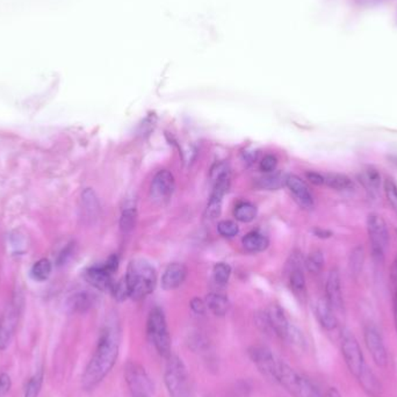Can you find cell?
Returning a JSON list of instances; mask_svg holds the SVG:
<instances>
[{
	"label": "cell",
	"instance_id": "cell-47",
	"mask_svg": "<svg viewBox=\"0 0 397 397\" xmlns=\"http://www.w3.org/2000/svg\"><path fill=\"white\" fill-rule=\"evenodd\" d=\"M326 397H341V394H339V391H338V390L336 389V388H330V389L328 390V393H326Z\"/></svg>",
	"mask_w": 397,
	"mask_h": 397
},
{
	"label": "cell",
	"instance_id": "cell-35",
	"mask_svg": "<svg viewBox=\"0 0 397 397\" xmlns=\"http://www.w3.org/2000/svg\"><path fill=\"white\" fill-rule=\"evenodd\" d=\"M362 264H364V248L362 246H357L352 251L350 258V271L353 276H358L362 272Z\"/></svg>",
	"mask_w": 397,
	"mask_h": 397
},
{
	"label": "cell",
	"instance_id": "cell-43",
	"mask_svg": "<svg viewBox=\"0 0 397 397\" xmlns=\"http://www.w3.org/2000/svg\"><path fill=\"white\" fill-rule=\"evenodd\" d=\"M12 380L11 376L3 373L0 374V397L4 396L11 390Z\"/></svg>",
	"mask_w": 397,
	"mask_h": 397
},
{
	"label": "cell",
	"instance_id": "cell-7",
	"mask_svg": "<svg viewBox=\"0 0 397 397\" xmlns=\"http://www.w3.org/2000/svg\"><path fill=\"white\" fill-rule=\"evenodd\" d=\"M22 295L15 294L11 305L5 310L4 315L0 321V350L4 351L10 346L12 338L15 336V330L18 326L19 319L22 315Z\"/></svg>",
	"mask_w": 397,
	"mask_h": 397
},
{
	"label": "cell",
	"instance_id": "cell-26",
	"mask_svg": "<svg viewBox=\"0 0 397 397\" xmlns=\"http://www.w3.org/2000/svg\"><path fill=\"white\" fill-rule=\"evenodd\" d=\"M287 176L281 172L267 174L265 177L260 178L258 180V187L264 188L267 191H277L279 188L286 185Z\"/></svg>",
	"mask_w": 397,
	"mask_h": 397
},
{
	"label": "cell",
	"instance_id": "cell-39",
	"mask_svg": "<svg viewBox=\"0 0 397 397\" xmlns=\"http://www.w3.org/2000/svg\"><path fill=\"white\" fill-rule=\"evenodd\" d=\"M188 346L192 351L198 353V352H205L207 348H210V343L207 341L206 337H203V335L196 334L189 338Z\"/></svg>",
	"mask_w": 397,
	"mask_h": 397
},
{
	"label": "cell",
	"instance_id": "cell-13",
	"mask_svg": "<svg viewBox=\"0 0 397 397\" xmlns=\"http://www.w3.org/2000/svg\"><path fill=\"white\" fill-rule=\"evenodd\" d=\"M326 302L336 314L344 312V300L341 292V276L338 270H331L326 285Z\"/></svg>",
	"mask_w": 397,
	"mask_h": 397
},
{
	"label": "cell",
	"instance_id": "cell-29",
	"mask_svg": "<svg viewBox=\"0 0 397 397\" xmlns=\"http://www.w3.org/2000/svg\"><path fill=\"white\" fill-rule=\"evenodd\" d=\"M235 217L236 220L243 223H248L255 220L257 217V208L255 205L250 203H242L235 208Z\"/></svg>",
	"mask_w": 397,
	"mask_h": 397
},
{
	"label": "cell",
	"instance_id": "cell-16",
	"mask_svg": "<svg viewBox=\"0 0 397 397\" xmlns=\"http://www.w3.org/2000/svg\"><path fill=\"white\" fill-rule=\"evenodd\" d=\"M186 276H187V267H185L184 264L172 262L167 267V270L164 271L163 277H162V287L165 291L177 289L184 284Z\"/></svg>",
	"mask_w": 397,
	"mask_h": 397
},
{
	"label": "cell",
	"instance_id": "cell-31",
	"mask_svg": "<svg viewBox=\"0 0 397 397\" xmlns=\"http://www.w3.org/2000/svg\"><path fill=\"white\" fill-rule=\"evenodd\" d=\"M43 372L39 371L35 375H33L26 386L25 395L24 397H39L40 391L42 388Z\"/></svg>",
	"mask_w": 397,
	"mask_h": 397
},
{
	"label": "cell",
	"instance_id": "cell-12",
	"mask_svg": "<svg viewBox=\"0 0 397 397\" xmlns=\"http://www.w3.org/2000/svg\"><path fill=\"white\" fill-rule=\"evenodd\" d=\"M176 188V180L170 171L162 170L153 177L150 194L153 201L164 203L170 198Z\"/></svg>",
	"mask_w": 397,
	"mask_h": 397
},
{
	"label": "cell",
	"instance_id": "cell-18",
	"mask_svg": "<svg viewBox=\"0 0 397 397\" xmlns=\"http://www.w3.org/2000/svg\"><path fill=\"white\" fill-rule=\"evenodd\" d=\"M83 217L89 223H94L100 214V203L96 192L92 188H86L82 193Z\"/></svg>",
	"mask_w": 397,
	"mask_h": 397
},
{
	"label": "cell",
	"instance_id": "cell-37",
	"mask_svg": "<svg viewBox=\"0 0 397 397\" xmlns=\"http://www.w3.org/2000/svg\"><path fill=\"white\" fill-rule=\"evenodd\" d=\"M383 188H385V193H386L387 200L389 201L390 205L393 207L394 210L397 212V184L393 179L387 178L385 183H383Z\"/></svg>",
	"mask_w": 397,
	"mask_h": 397
},
{
	"label": "cell",
	"instance_id": "cell-14",
	"mask_svg": "<svg viewBox=\"0 0 397 397\" xmlns=\"http://www.w3.org/2000/svg\"><path fill=\"white\" fill-rule=\"evenodd\" d=\"M365 341L374 362L380 367L387 365V350L383 343L382 336L374 326H369L365 330Z\"/></svg>",
	"mask_w": 397,
	"mask_h": 397
},
{
	"label": "cell",
	"instance_id": "cell-24",
	"mask_svg": "<svg viewBox=\"0 0 397 397\" xmlns=\"http://www.w3.org/2000/svg\"><path fill=\"white\" fill-rule=\"evenodd\" d=\"M93 305H94V296L90 293H86V292L77 293L69 301V307L72 312H87L92 308Z\"/></svg>",
	"mask_w": 397,
	"mask_h": 397
},
{
	"label": "cell",
	"instance_id": "cell-27",
	"mask_svg": "<svg viewBox=\"0 0 397 397\" xmlns=\"http://www.w3.org/2000/svg\"><path fill=\"white\" fill-rule=\"evenodd\" d=\"M359 381L362 383L364 389L372 395V396H379L380 391H381V385L376 379L375 375L369 371V367L364 371L362 375L358 378Z\"/></svg>",
	"mask_w": 397,
	"mask_h": 397
},
{
	"label": "cell",
	"instance_id": "cell-30",
	"mask_svg": "<svg viewBox=\"0 0 397 397\" xmlns=\"http://www.w3.org/2000/svg\"><path fill=\"white\" fill-rule=\"evenodd\" d=\"M136 224V210L135 208H126L122 212L120 219L121 231L124 234H129L135 228Z\"/></svg>",
	"mask_w": 397,
	"mask_h": 397
},
{
	"label": "cell",
	"instance_id": "cell-44",
	"mask_svg": "<svg viewBox=\"0 0 397 397\" xmlns=\"http://www.w3.org/2000/svg\"><path fill=\"white\" fill-rule=\"evenodd\" d=\"M191 308L196 315H203L206 312V302L203 301L201 298H194L191 301Z\"/></svg>",
	"mask_w": 397,
	"mask_h": 397
},
{
	"label": "cell",
	"instance_id": "cell-9",
	"mask_svg": "<svg viewBox=\"0 0 397 397\" xmlns=\"http://www.w3.org/2000/svg\"><path fill=\"white\" fill-rule=\"evenodd\" d=\"M367 230L373 255L374 258L380 260L383 258L389 242V233L386 221L378 214H371L367 219Z\"/></svg>",
	"mask_w": 397,
	"mask_h": 397
},
{
	"label": "cell",
	"instance_id": "cell-25",
	"mask_svg": "<svg viewBox=\"0 0 397 397\" xmlns=\"http://www.w3.org/2000/svg\"><path fill=\"white\" fill-rule=\"evenodd\" d=\"M270 242L264 235L251 233L243 238V246L250 252H262L269 248Z\"/></svg>",
	"mask_w": 397,
	"mask_h": 397
},
{
	"label": "cell",
	"instance_id": "cell-33",
	"mask_svg": "<svg viewBox=\"0 0 397 397\" xmlns=\"http://www.w3.org/2000/svg\"><path fill=\"white\" fill-rule=\"evenodd\" d=\"M305 267L308 269L309 272L317 274L323 270L324 267V257L321 251H314L308 255V258L305 260Z\"/></svg>",
	"mask_w": 397,
	"mask_h": 397
},
{
	"label": "cell",
	"instance_id": "cell-36",
	"mask_svg": "<svg viewBox=\"0 0 397 397\" xmlns=\"http://www.w3.org/2000/svg\"><path fill=\"white\" fill-rule=\"evenodd\" d=\"M217 231L222 237L233 238L239 233V228L233 221H221L217 224Z\"/></svg>",
	"mask_w": 397,
	"mask_h": 397
},
{
	"label": "cell",
	"instance_id": "cell-38",
	"mask_svg": "<svg viewBox=\"0 0 397 397\" xmlns=\"http://www.w3.org/2000/svg\"><path fill=\"white\" fill-rule=\"evenodd\" d=\"M112 293H113L114 298H117L119 302L124 301L128 298H130V292H129L126 278H122L119 282L114 284Z\"/></svg>",
	"mask_w": 397,
	"mask_h": 397
},
{
	"label": "cell",
	"instance_id": "cell-17",
	"mask_svg": "<svg viewBox=\"0 0 397 397\" xmlns=\"http://www.w3.org/2000/svg\"><path fill=\"white\" fill-rule=\"evenodd\" d=\"M85 279L91 286L101 292H112L114 282L112 273L105 267H90L85 272Z\"/></svg>",
	"mask_w": 397,
	"mask_h": 397
},
{
	"label": "cell",
	"instance_id": "cell-48",
	"mask_svg": "<svg viewBox=\"0 0 397 397\" xmlns=\"http://www.w3.org/2000/svg\"><path fill=\"white\" fill-rule=\"evenodd\" d=\"M394 314H395V326H396L397 331V292L396 296H395V307H394Z\"/></svg>",
	"mask_w": 397,
	"mask_h": 397
},
{
	"label": "cell",
	"instance_id": "cell-46",
	"mask_svg": "<svg viewBox=\"0 0 397 397\" xmlns=\"http://www.w3.org/2000/svg\"><path fill=\"white\" fill-rule=\"evenodd\" d=\"M305 176L312 184L323 185V174H319V172H308Z\"/></svg>",
	"mask_w": 397,
	"mask_h": 397
},
{
	"label": "cell",
	"instance_id": "cell-4",
	"mask_svg": "<svg viewBox=\"0 0 397 397\" xmlns=\"http://www.w3.org/2000/svg\"><path fill=\"white\" fill-rule=\"evenodd\" d=\"M164 382L170 397H191L189 375L184 362L178 355H171L167 359Z\"/></svg>",
	"mask_w": 397,
	"mask_h": 397
},
{
	"label": "cell",
	"instance_id": "cell-2",
	"mask_svg": "<svg viewBox=\"0 0 397 397\" xmlns=\"http://www.w3.org/2000/svg\"><path fill=\"white\" fill-rule=\"evenodd\" d=\"M130 298L136 301L146 298L156 287L157 274L153 265L144 259H135L129 264L126 276Z\"/></svg>",
	"mask_w": 397,
	"mask_h": 397
},
{
	"label": "cell",
	"instance_id": "cell-11",
	"mask_svg": "<svg viewBox=\"0 0 397 397\" xmlns=\"http://www.w3.org/2000/svg\"><path fill=\"white\" fill-rule=\"evenodd\" d=\"M124 378L130 394L146 393L153 395V383L146 369L139 362H129L124 367Z\"/></svg>",
	"mask_w": 397,
	"mask_h": 397
},
{
	"label": "cell",
	"instance_id": "cell-6",
	"mask_svg": "<svg viewBox=\"0 0 397 397\" xmlns=\"http://www.w3.org/2000/svg\"><path fill=\"white\" fill-rule=\"evenodd\" d=\"M267 312L271 328L276 336L294 346H302L305 344V339L300 330L288 321L287 316L280 305H272L267 309Z\"/></svg>",
	"mask_w": 397,
	"mask_h": 397
},
{
	"label": "cell",
	"instance_id": "cell-19",
	"mask_svg": "<svg viewBox=\"0 0 397 397\" xmlns=\"http://www.w3.org/2000/svg\"><path fill=\"white\" fill-rule=\"evenodd\" d=\"M316 317L321 323V326L326 330H334L337 326V317L336 312L330 307L326 300H319L316 303Z\"/></svg>",
	"mask_w": 397,
	"mask_h": 397
},
{
	"label": "cell",
	"instance_id": "cell-23",
	"mask_svg": "<svg viewBox=\"0 0 397 397\" xmlns=\"http://www.w3.org/2000/svg\"><path fill=\"white\" fill-rule=\"evenodd\" d=\"M323 185L337 189V191H350L353 188V181L341 174H323Z\"/></svg>",
	"mask_w": 397,
	"mask_h": 397
},
{
	"label": "cell",
	"instance_id": "cell-32",
	"mask_svg": "<svg viewBox=\"0 0 397 397\" xmlns=\"http://www.w3.org/2000/svg\"><path fill=\"white\" fill-rule=\"evenodd\" d=\"M214 280L219 286H226L231 274V267L226 262H219L214 267Z\"/></svg>",
	"mask_w": 397,
	"mask_h": 397
},
{
	"label": "cell",
	"instance_id": "cell-8",
	"mask_svg": "<svg viewBox=\"0 0 397 397\" xmlns=\"http://www.w3.org/2000/svg\"><path fill=\"white\" fill-rule=\"evenodd\" d=\"M341 352L350 372L358 379L367 369V365L358 341L355 339V335L348 330L341 335Z\"/></svg>",
	"mask_w": 397,
	"mask_h": 397
},
{
	"label": "cell",
	"instance_id": "cell-28",
	"mask_svg": "<svg viewBox=\"0 0 397 397\" xmlns=\"http://www.w3.org/2000/svg\"><path fill=\"white\" fill-rule=\"evenodd\" d=\"M51 270H53V267H51L49 259L42 258L33 265L31 273L34 280L46 281L49 278Z\"/></svg>",
	"mask_w": 397,
	"mask_h": 397
},
{
	"label": "cell",
	"instance_id": "cell-20",
	"mask_svg": "<svg viewBox=\"0 0 397 397\" xmlns=\"http://www.w3.org/2000/svg\"><path fill=\"white\" fill-rule=\"evenodd\" d=\"M289 285H291L292 291L294 292L296 296L298 298L305 296V291H307L305 274L302 272L298 260H294L292 264L291 271H289Z\"/></svg>",
	"mask_w": 397,
	"mask_h": 397
},
{
	"label": "cell",
	"instance_id": "cell-41",
	"mask_svg": "<svg viewBox=\"0 0 397 397\" xmlns=\"http://www.w3.org/2000/svg\"><path fill=\"white\" fill-rule=\"evenodd\" d=\"M230 174V169L227 163H219L214 165L213 169L210 171V179L214 181L220 179L223 176Z\"/></svg>",
	"mask_w": 397,
	"mask_h": 397
},
{
	"label": "cell",
	"instance_id": "cell-15",
	"mask_svg": "<svg viewBox=\"0 0 397 397\" xmlns=\"http://www.w3.org/2000/svg\"><path fill=\"white\" fill-rule=\"evenodd\" d=\"M286 186L289 188L295 201L305 210H310L314 207V198L312 192L309 191L308 186L305 181L298 176H288Z\"/></svg>",
	"mask_w": 397,
	"mask_h": 397
},
{
	"label": "cell",
	"instance_id": "cell-45",
	"mask_svg": "<svg viewBox=\"0 0 397 397\" xmlns=\"http://www.w3.org/2000/svg\"><path fill=\"white\" fill-rule=\"evenodd\" d=\"M103 267H106L107 271H110V273L115 272L117 270V267H119V259H117V255L110 257Z\"/></svg>",
	"mask_w": 397,
	"mask_h": 397
},
{
	"label": "cell",
	"instance_id": "cell-40",
	"mask_svg": "<svg viewBox=\"0 0 397 397\" xmlns=\"http://www.w3.org/2000/svg\"><path fill=\"white\" fill-rule=\"evenodd\" d=\"M255 326H258V329L267 335L273 334V330L271 328L270 321L267 317V312H259L255 316Z\"/></svg>",
	"mask_w": 397,
	"mask_h": 397
},
{
	"label": "cell",
	"instance_id": "cell-22",
	"mask_svg": "<svg viewBox=\"0 0 397 397\" xmlns=\"http://www.w3.org/2000/svg\"><path fill=\"white\" fill-rule=\"evenodd\" d=\"M359 179L366 188V191L369 192L371 194L375 195L379 192L381 174L374 167H367L362 171V174H359Z\"/></svg>",
	"mask_w": 397,
	"mask_h": 397
},
{
	"label": "cell",
	"instance_id": "cell-49",
	"mask_svg": "<svg viewBox=\"0 0 397 397\" xmlns=\"http://www.w3.org/2000/svg\"><path fill=\"white\" fill-rule=\"evenodd\" d=\"M131 397H151V395L146 393H134L131 394Z\"/></svg>",
	"mask_w": 397,
	"mask_h": 397
},
{
	"label": "cell",
	"instance_id": "cell-34",
	"mask_svg": "<svg viewBox=\"0 0 397 397\" xmlns=\"http://www.w3.org/2000/svg\"><path fill=\"white\" fill-rule=\"evenodd\" d=\"M222 210V200L220 198H210V203L207 205L206 210H205V221L207 222H214L217 217L221 215Z\"/></svg>",
	"mask_w": 397,
	"mask_h": 397
},
{
	"label": "cell",
	"instance_id": "cell-5",
	"mask_svg": "<svg viewBox=\"0 0 397 397\" xmlns=\"http://www.w3.org/2000/svg\"><path fill=\"white\" fill-rule=\"evenodd\" d=\"M146 335L150 343L158 352V355L167 359L171 353V336L167 328V319L160 308H153L150 312L146 322Z\"/></svg>",
	"mask_w": 397,
	"mask_h": 397
},
{
	"label": "cell",
	"instance_id": "cell-21",
	"mask_svg": "<svg viewBox=\"0 0 397 397\" xmlns=\"http://www.w3.org/2000/svg\"><path fill=\"white\" fill-rule=\"evenodd\" d=\"M207 308L213 312L215 316H226L230 309V302L227 296L219 294V293H210L206 298Z\"/></svg>",
	"mask_w": 397,
	"mask_h": 397
},
{
	"label": "cell",
	"instance_id": "cell-42",
	"mask_svg": "<svg viewBox=\"0 0 397 397\" xmlns=\"http://www.w3.org/2000/svg\"><path fill=\"white\" fill-rule=\"evenodd\" d=\"M278 165V160L276 157L272 156V155H267V156L262 158V162H260V169L264 172H267V174H271L276 170V167Z\"/></svg>",
	"mask_w": 397,
	"mask_h": 397
},
{
	"label": "cell",
	"instance_id": "cell-3",
	"mask_svg": "<svg viewBox=\"0 0 397 397\" xmlns=\"http://www.w3.org/2000/svg\"><path fill=\"white\" fill-rule=\"evenodd\" d=\"M274 382L284 387L294 397H324L315 383L280 360Z\"/></svg>",
	"mask_w": 397,
	"mask_h": 397
},
{
	"label": "cell",
	"instance_id": "cell-10",
	"mask_svg": "<svg viewBox=\"0 0 397 397\" xmlns=\"http://www.w3.org/2000/svg\"><path fill=\"white\" fill-rule=\"evenodd\" d=\"M248 358L251 359L253 365L259 369L262 375L267 376V379L276 380L278 366L280 359L271 351L270 348L262 345H253L248 350Z\"/></svg>",
	"mask_w": 397,
	"mask_h": 397
},
{
	"label": "cell",
	"instance_id": "cell-1",
	"mask_svg": "<svg viewBox=\"0 0 397 397\" xmlns=\"http://www.w3.org/2000/svg\"><path fill=\"white\" fill-rule=\"evenodd\" d=\"M120 353V331L117 326H107L100 335L96 351L83 375V387L93 389L112 371Z\"/></svg>",
	"mask_w": 397,
	"mask_h": 397
}]
</instances>
